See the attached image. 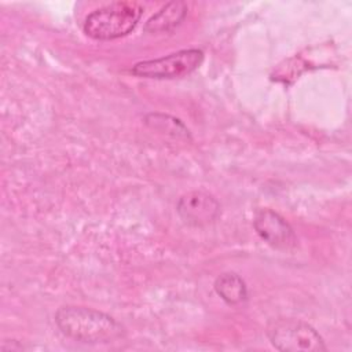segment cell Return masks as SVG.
Here are the masks:
<instances>
[{
  "label": "cell",
  "mask_w": 352,
  "mask_h": 352,
  "mask_svg": "<svg viewBox=\"0 0 352 352\" xmlns=\"http://www.w3.org/2000/svg\"><path fill=\"white\" fill-rule=\"evenodd\" d=\"M55 323L63 336L84 344H107L125 336L124 326L113 316L87 307H60Z\"/></svg>",
  "instance_id": "1"
},
{
  "label": "cell",
  "mask_w": 352,
  "mask_h": 352,
  "mask_svg": "<svg viewBox=\"0 0 352 352\" xmlns=\"http://www.w3.org/2000/svg\"><path fill=\"white\" fill-rule=\"evenodd\" d=\"M143 8L135 1H116L87 15L82 30L94 40H116L129 34L140 21Z\"/></svg>",
  "instance_id": "2"
},
{
  "label": "cell",
  "mask_w": 352,
  "mask_h": 352,
  "mask_svg": "<svg viewBox=\"0 0 352 352\" xmlns=\"http://www.w3.org/2000/svg\"><path fill=\"white\" fill-rule=\"evenodd\" d=\"M267 336L271 344L279 351H326L322 336L311 324L297 319H278L271 322L267 327Z\"/></svg>",
  "instance_id": "3"
},
{
  "label": "cell",
  "mask_w": 352,
  "mask_h": 352,
  "mask_svg": "<svg viewBox=\"0 0 352 352\" xmlns=\"http://www.w3.org/2000/svg\"><path fill=\"white\" fill-rule=\"evenodd\" d=\"M202 60V50H180L157 59L138 62L132 67V73L138 77L146 78H180L198 69Z\"/></svg>",
  "instance_id": "4"
},
{
  "label": "cell",
  "mask_w": 352,
  "mask_h": 352,
  "mask_svg": "<svg viewBox=\"0 0 352 352\" xmlns=\"http://www.w3.org/2000/svg\"><path fill=\"white\" fill-rule=\"evenodd\" d=\"M253 227L258 236L276 249H292L297 245L293 227L275 210L258 209L253 217Z\"/></svg>",
  "instance_id": "5"
},
{
  "label": "cell",
  "mask_w": 352,
  "mask_h": 352,
  "mask_svg": "<svg viewBox=\"0 0 352 352\" xmlns=\"http://www.w3.org/2000/svg\"><path fill=\"white\" fill-rule=\"evenodd\" d=\"M176 212L180 219L192 227H204L213 223L220 214V204L205 191H190L180 197Z\"/></svg>",
  "instance_id": "6"
},
{
  "label": "cell",
  "mask_w": 352,
  "mask_h": 352,
  "mask_svg": "<svg viewBox=\"0 0 352 352\" xmlns=\"http://www.w3.org/2000/svg\"><path fill=\"white\" fill-rule=\"evenodd\" d=\"M187 15V4L184 1H170L161 7L144 23L147 33H168L176 29Z\"/></svg>",
  "instance_id": "7"
},
{
  "label": "cell",
  "mask_w": 352,
  "mask_h": 352,
  "mask_svg": "<svg viewBox=\"0 0 352 352\" xmlns=\"http://www.w3.org/2000/svg\"><path fill=\"white\" fill-rule=\"evenodd\" d=\"M214 292L228 305H238L248 300L245 280L235 272H224L214 280Z\"/></svg>",
  "instance_id": "8"
},
{
  "label": "cell",
  "mask_w": 352,
  "mask_h": 352,
  "mask_svg": "<svg viewBox=\"0 0 352 352\" xmlns=\"http://www.w3.org/2000/svg\"><path fill=\"white\" fill-rule=\"evenodd\" d=\"M146 122L153 128L166 131L175 136H188V129L180 122V120L173 118L170 116L164 114H148L146 117Z\"/></svg>",
  "instance_id": "9"
}]
</instances>
